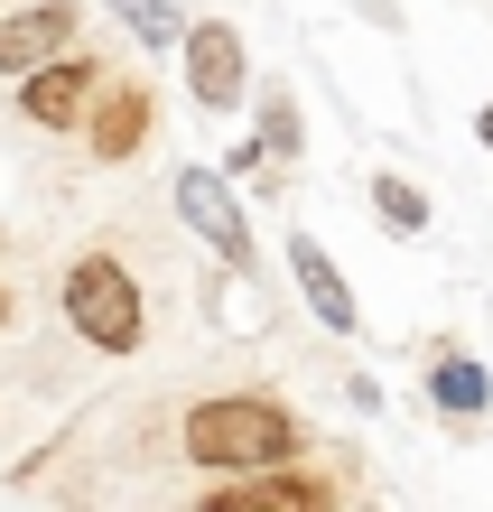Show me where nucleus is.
<instances>
[{
  "instance_id": "nucleus-1",
  "label": "nucleus",
  "mask_w": 493,
  "mask_h": 512,
  "mask_svg": "<svg viewBox=\"0 0 493 512\" xmlns=\"http://www.w3.org/2000/svg\"><path fill=\"white\" fill-rule=\"evenodd\" d=\"M177 447L205 475H242V466H270V457H298V419H289L280 391H214V401H187Z\"/></svg>"
},
{
  "instance_id": "nucleus-2",
  "label": "nucleus",
  "mask_w": 493,
  "mask_h": 512,
  "mask_svg": "<svg viewBox=\"0 0 493 512\" xmlns=\"http://www.w3.org/2000/svg\"><path fill=\"white\" fill-rule=\"evenodd\" d=\"M56 298H66V326H75L94 354H140V336H149V298H140V280H131L112 252H75L66 280H56Z\"/></svg>"
},
{
  "instance_id": "nucleus-3",
  "label": "nucleus",
  "mask_w": 493,
  "mask_h": 512,
  "mask_svg": "<svg viewBox=\"0 0 493 512\" xmlns=\"http://www.w3.org/2000/svg\"><path fill=\"white\" fill-rule=\"evenodd\" d=\"M10 84H19V122L28 131H84V103H94L103 66H94V47H56V56H38V66L10 75Z\"/></svg>"
},
{
  "instance_id": "nucleus-4",
  "label": "nucleus",
  "mask_w": 493,
  "mask_h": 512,
  "mask_svg": "<svg viewBox=\"0 0 493 512\" xmlns=\"http://www.w3.org/2000/svg\"><path fill=\"white\" fill-rule=\"evenodd\" d=\"M177 47H187V94L196 112H233L242 84H252V47H242L233 19H187L177 28Z\"/></svg>"
},
{
  "instance_id": "nucleus-5",
  "label": "nucleus",
  "mask_w": 493,
  "mask_h": 512,
  "mask_svg": "<svg viewBox=\"0 0 493 512\" xmlns=\"http://www.w3.org/2000/svg\"><path fill=\"white\" fill-rule=\"evenodd\" d=\"M177 224H187L205 252H224L233 270L252 261V215H242V196H233L224 168H177Z\"/></svg>"
},
{
  "instance_id": "nucleus-6",
  "label": "nucleus",
  "mask_w": 493,
  "mask_h": 512,
  "mask_svg": "<svg viewBox=\"0 0 493 512\" xmlns=\"http://www.w3.org/2000/svg\"><path fill=\"white\" fill-rule=\"evenodd\" d=\"M317 503H335V485H326V475H298L289 457L242 466L233 485H214V494H205V512H317Z\"/></svg>"
},
{
  "instance_id": "nucleus-7",
  "label": "nucleus",
  "mask_w": 493,
  "mask_h": 512,
  "mask_svg": "<svg viewBox=\"0 0 493 512\" xmlns=\"http://www.w3.org/2000/svg\"><path fill=\"white\" fill-rule=\"evenodd\" d=\"M149 122H159L149 84H94V103H84V149H94L103 168H121V159H140Z\"/></svg>"
},
{
  "instance_id": "nucleus-8",
  "label": "nucleus",
  "mask_w": 493,
  "mask_h": 512,
  "mask_svg": "<svg viewBox=\"0 0 493 512\" xmlns=\"http://www.w3.org/2000/svg\"><path fill=\"white\" fill-rule=\"evenodd\" d=\"M75 28H84L75 0H28V10H10V19H0V75H28L38 56L75 47Z\"/></svg>"
},
{
  "instance_id": "nucleus-9",
  "label": "nucleus",
  "mask_w": 493,
  "mask_h": 512,
  "mask_svg": "<svg viewBox=\"0 0 493 512\" xmlns=\"http://www.w3.org/2000/svg\"><path fill=\"white\" fill-rule=\"evenodd\" d=\"M289 280H298V298H307V317H317L326 336H354V326H363V308H354V289H345V270L326 261V243H317V233H298V243H289Z\"/></svg>"
},
{
  "instance_id": "nucleus-10",
  "label": "nucleus",
  "mask_w": 493,
  "mask_h": 512,
  "mask_svg": "<svg viewBox=\"0 0 493 512\" xmlns=\"http://www.w3.org/2000/svg\"><path fill=\"white\" fill-rule=\"evenodd\" d=\"M298 149H307V131H298V103H289V94H261V159H270V187H289Z\"/></svg>"
},
{
  "instance_id": "nucleus-11",
  "label": "nucleus",
  "mask_w": 493,
  "mask_h": 512,
  "mask_svg": "<svg viewBox=\"0 0 493 512\" xmlns=\"http://www.w3.org/2000/svg\"><path fill=\"white\" fill-rule=\"evenodd\" d=\"M484 391H493L484 364H466V354H438V373H428V401H438L447 419H475V410H484Z\"/></svg>"
},
{
  "instance_id": "nucleus-12",
  "label": "nucleus",
  "mask_w": 493,
  "mask_h": 512,
  "mask_svg": "<svg viewBox=\"0 0 493 512\" xmlns=\"http://www.w3.org/2000/svg\"><path fill=\"white\" fill-rule=\"evenodd\" d=\"M112 19L131 28L140 47H177V28H187V10H177V0H112Z\"/></svg>"
},
{
  "instance_id": "nucleus-13",
  "label": "nucleus",
  "mask_w": 493,
  "mask_h": 512,
  "mask_svg": "<svg viewBox=\"0 0 493 512\" xmlns=\"http://www.w3.org/2000/svg\"><path fill=\"white\" fill-rule=\"evenodd\" d=\"M373 215L391 233H428V196L410 187V177H373Z\"/></svg>"
},
{
  "instance_id": "nucleus-14",
  "label": "nucleus",
  "mask_w": 493,
  "mask_h": 512,
  "mask_svg": "<svg viewBox=\"0 0 493 512\" xmlns=\"http://www.w3.org/2000/svg\"><path fill=\"white\" fill-rule=\"evenodd\" d=\"M10 326H19V289L0 280V336H10Z\"/></svg>"
},
{
  "instance_id": "nucleus-15",
  "label": "nucleus",
  "mask_w": 493,
  "mask_h": 512,
  "mask_svg": "<svg viewBox=\"0 0 493 512\" xmlns=\"http://www.w3.org/2000/svg\"><path fill=\"white\" fill-rule=\"evenodd\" d=\"M475 140H484V149H493V103H484V112H475Z\"/></svg>"
}]
</instances>
